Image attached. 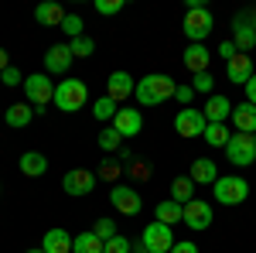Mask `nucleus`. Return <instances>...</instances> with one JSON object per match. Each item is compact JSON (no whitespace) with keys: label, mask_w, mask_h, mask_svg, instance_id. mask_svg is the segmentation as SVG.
I'll return each mask as SVG.
<instances>
[{"label":"nucleus","mask_w":256,"mask_h":253,"mask_svg":"<svg viewBox=\"0 0 256 253\" xmlns=\"http://www.w3.org/2000/svg\"><path fill=\"white\" fill-rule=\"evenodd\" d=\"M72 52H68V45H52L48 48V55H44V72L48 76H65L68 69H72Z\"/></svg>","instance_id":"nucleus-13"},{"label":"nucleus","mask_w":256,"mask_h":253,"mask_svg":"<svg viewBox=\"0 0 256 253\" xmlns=\"http://www.w3.org/2000/svg\"><path fill=\"white\" fill-rule=\"evenodd\" d=\"M62 188L68 195H76V198H82V195H89L96 188V175L86 171V168H72V171H65V178H62Z\"/></svg>","instance_id":"nucleus-11"},{"label":"nucleus","mask_w":256,"mask_h":253,"mask_svg":"<svg viewBox=\"0 0 256 253\" xmlns=\"http://www.w3.org/2000/svg\"><path fill=\"white\" fill-rule=\"evenodd\" d=\"M99 175H102V178H110V181H113V178L120 175V164H116V161H102V168H99Z\"/></svg>","instance_id":"nucleus-39"},{"label":"nucleus","mask_w":256,"mask_h":253,"mask_svg":"<svg viewBox=\"0 0 256 253\" xmlns=\"http://www.w3.org/2000/svg\"><path fill=\"white\" fill-rule=\"evenodd\" d=\"M68 52H72V59H89L92 52H96V41L92 38H76V41H68Z\"/></svg>","instance_id":"nucleus-30"},{"label":"nucleus","mask_w":256,"mask_h":253,"mask_svg":"<svg viewBox=\"0 0 256 253\" xmlns=\"http://www.w3.org/2000/svg\"><path fill=\"white\" fill-rule=\"evenodd\" d=\"M212 205L208 202H202V198H192L188 205H184V226H192V229H208L212 226Z\"/></svg>","instance_id":"nucleus-12"},{"label":"nucleus","mask_w":256,"mask_h":253,"mask_svg":"<svg viewBox=\"0 0 256 253\" xmlns=\"http://www.w3.org/2000/svg\"><path fill=\"white\" fill-rule=\"evenodd\" d=\"M0 192H4V185H0Z\"/></svg>","instance_id":"nucleus-46"},{"label":"nucleus","mask_w":256,"mask_h":253,"mask_svg":"<svg viewBox=\"0 0 256 253\" xmlns=\"http://www.w3.org/2000/svg\"><path fill=\"white\" fill-rule=\"evenodd\" d=\"M130 246H134V243H130V239H126V236H113V239H106V243H102V253H130Z\"/></svg>","instance_id":"nucleus-34"},{"label":"nucleus","mask_w":256,"mask_h":253,"mask_svg":"<svg viewBox=\"0 0 256 253\" xmlns=\"http://www.w3.org/2000/svg\"><path fill=\"white\" fill-rule=\"evenodd\" d=\"M34 21L44 24V28H62L65 11H62L58 4H38V7H34Z\"/></svg>","instance_id":"nucleus-25"},{"label":"nucleus","mask_w":256,"mask_h":253,"mask_svg":"<svg viewBox=\"0 0 256 253\" xmlns=\"http://www.w3.org/2000/svg\"><path fill=\"white\" fill-rule=\"evenodd\" d=\"M134 89H137V82H134L130 72H110V79H106V96L113 99V103L134 96Z\"/></svg>","instance_id":"nucleus-14"},{"label":"nucleus","mask_w":256,"mask_h":253,"mask_svg":"<svg viewBox=\"0 0 256 253\" xmlns=\"http://www.w3.org/2000/svg\"><path fill=\"white\" fill-rule=\"evenodd\" d=\"M232 123H236V134H256V106L253 103H239L232 106Z\"/></svg>","instance_id":"nucleus-20"},{"label":"nucleus","mask_w":256,"mask_h":253,"mask_svg":"<svg viewBox=\"0 0 256 253\" xmlns=\"http://www.w3.org/2000/svg\"><path fill=\"white\" fill-rule=\"evenodd\" d=\"M72 253H102V239H99L92 229H89V233H79L76 243H72Z\"/></svg>","instance_id":"nucleus-27"},{"label":"nucleus","mask_w":256,"mask_h":253,"mask_svg":"<svg viewBox=\"0 0 256 253\" xmlns=\"http://www.w3.org/2000/svg\"><path fill=\"white\" fill-rule=\"evenodd\" d=\"M62 31L68 35V41L82 38V18H79V14H65V21H62Z\"/></svg>","instance_id":"nucleus-32"},{"label":"nucleus","mask_w":256,"mask_h":253,"mask_svg":"<svg viewBox=\"0 0 256 253\" xmlns=\"http://www.w3.org/2000/svg\"><path fill=\"white\" fill-rule=\"evenodd\" d=\"M218 55H222V59L229 62V59H232V55H239V48H236V45H232V41H222V45H218Z\"/></svg>","instance_id":"nucleus-40"},{"label":"nucleus","mask_w":256,"mask_h":253,"mask_svg":"<svg viewBox=\"0 0 256 253\" xmlns=\"http://www.w3.org/2000/svg\"><path fill=\"white\" fill-rule=\"evenodd\" d=\"M216 188V202L218 205H239V202H246V195H250V181L242 175H218V181L212 185Z\"/></svg>","instance_id":"nucleus-5"},{"label":"nucleus","mask_w":256,"mask_h":253,"mask_svg":"<svg viewBox=\"0 0 256 253\" xmlns=\"http://www.w3.org/2000/svg\"><path fill=\"white\" fill-rule=\"evenodd\" d=\"M140 243L147 246V253H171V246H174V233H171V226H164V222L154 219V222L144 226Z\"/></svg>","instance_id":"nucleus-6"},{"label":"nucleus","mask_w":256,"mask_h":253,"mask_svg":"<svg viewBox=\"0 0 256 253\" xmlns=\"http://www.w3.org/2000/svg\"><path fill=\"white\" fill-rule=\"evenodd\" d=\"M154 219L164 222V226L184 222V205H178L174 198H164V202H158V209H154Z\"/></svg>","instance_id":"nucleus-23"},{"label":"nucleus","mask_w":256,"mask_h":253,"mask_svg":"<svg viewBox=\"0 0 256 253\" xmlns=\"http://www.w3.org/2000/svg\"><path fill=\"white\" fill-rule=\"evenodd\" d=\"M205 127H208V120H205L202 110H192V106L178 110V117H174L178 137H202V134H205Z\"/></svg>","instance_id":"nucleus-10"},{"label":"nucleus","mask_w":256,"mask_h":253,"mask_svg":"<svg viewBox=\"0 0 256 253\" xmlns=\"http://www.w3.org/2000/svg\"><path fill=\"white\" fill-rule=\"evenodd\" d=\"M92 233L106 243V239H113L116 236V226H113V219H96V226H92Z\"/></svg>","instance_id":"nucleus-35"},{"label":"nucleus","mask_w":256,"mask_h":253,"mask_svg":"<svg viewBox=\"0 0 256 253\" xmlns=\"http://www.w3.org/2000/svg\"><path fill=\"white\" fill-rule=\"evenodd\" d=\"M171 253H198V246L192 243V239H181V243H174V246H171Z\"/></svg>","instance_id":"nucleus-41"},{"label":"nucleus","mask_w":256,"mask_h":253,"mask_svg":"<svg viewBox=\"0 0 256 253\" xmlns=\"http://www.w3.org/2000/svg\"><path fill=\"white\" fill-rule=\"evenodd\" d=\"M242 89H246V103H253V106H256V72H253V79H250Z\"/></svg>","instance_id":"nucleus-42"},{"label":"nucleus","mask_w":256,"mask_h":253,"mask_svg":"<svg viewBox=\"0 0 256 253\" xmlns=\"http://www.w3.org/2000/svg\"><path fill=\"white\" fill-rule=\"evenodd\" d=\"M113 127L120 130V137H137L144 130V117H140V110H123L120 106V113L113 117Z\"/></svg>","instance_id":"nucleus-17"},{"label":"nucleus","mask_w":256,"mask_h":253,"mask_svg":"<svg viewBox=\"0 0 256 253\" xmlns=\"http://www.w3.org/2000/svg\"><path fill=\"white\" fill-rule=\"evenodd\" d=\"M4 69H10V55H7V52L0 48V72H4Z\"/></svg>","instance_id":"nucleus-44"},{"label":"nucleus","mask_w":256,"mask_h":253,"mask_svg":"<svg viewBox=\"0 0 256 253\" xmlns=\"http://www.w3.org/2000/svg\"><path fill=\"white\" fill-rule=\"evenodd\" d=\"M110 205H113L120 215H137L140 209H144V198H140V192L130 188V185H113V188H110Z\"/></svg>","instance_id":"nucleus-9"},{"label":"nucleus","mask_w":256,"mask_h":253,"mask_svg":"<svg viewBox=\"0 0 256 253\" xmlns=\"http://www.w3.org/2000/svg\"><path fill=\"white\" fill-rule=\"evenodd\" d=\"M202 137H205L208 147H226V144H229V130H226V123H208Z\"/></svg>","instance_id":"nucleus-28"},{"label":"nucleus","mask_w":256,"mask_h":253,"mask_svg":"<svg viewBox=\"0 0 256 253\" xmlns=\"http://www.w3.org/2000/svg\"><path fill=\"white\" fill-rule=\"evenodd\" d=\"M96 11L106 14V18H110V14H120V11H123V0H96Z\"/></svg>","instance_id":"nucleus-37"},{"label":"nucleus","mask_w":256,"mask_h":253,"mask_svg":"<svg viewBox=\"0 0 256 253\" xmlns=\"http://www.w3.org/2000/svg\"><path fill=\"white\" fill-rule=\"evenodd\" d=\"M174 89H178V82H174L171 76H164V72H154V76H144V79L137 82L134 96H137L140 106H160V103L174 99Z\"/></svg>","instance_id":"nucleus-1"},{"label":"nucleus","mask_w":256,"mask_h":253,"mask_svg":"<svg viewBox=\"0 0 256 253\" xmlns=\"http://www.w3.org/2000/svg\"><path fill=\"white\" fill-rule=\"evenodd\" d=\"M55 86L58 82H52L48 72H34V76H24V96L28 103L34 106V113H41L48 103H55Z\"/></svg>","instance_id":"nucleus-2"},{"label":"nucleus","mask_w":256,"mask_h":253,"mask_svg":"<svg viewBox=\"0 0 256 253\" xmlns=\"http://www.w3.org/2000/svg\"><path fill=\"white\" fill-rule=\"evenodd\" d=\"M0 82H4L7 89H10V86H24V76H20L18 65H10V69H4V72H0Z\"/></svg>","instance_id":"nucleus-36"},{"label":"nucleus","mask_w":256,"mask_h":253,"mask_svg":"<svg viewBox=\"0 0 256 253\" xmlns=\"http://www.w3.org/2000/svg\"><path fill=\"white\" fill-rule=\"evenodd\" d=\"M130 171H134L137 178H150V164H144V161H137V164H134Z\"/></svg>","instance_id":"nucleus-43"},{"label":"nucleus","mask_w":256,"mask_h":253,"mask_svg":"<svg viewBox=\"0 0 256 253\" xmlns=\"http://www.w3.org/2000/svg\"><path fill=\"white\" fill-rule=\"evenodd\" d=\"M212 86H216L212 72H198V76H192V89H195V93H205V96H212Z\"/></svg>","instance_id":"nucleus-33"},{"label":"nucleus","mask_w":256,"mask_h":253,"mask_svg":"<svg viewBox=\"0 0 256 253\" xmlns=\"http://www.w3.org/2000/svg\"><path fill=\"white\" fill-rule=\"evenodd\" d=\"M86 99H89V86L82 82V79H62L58 86H55V106L65 110V113H76L86 106Z\"/></svg>","instance_id":"nucleus-3"},{"label":"nucleus","mask_w":256,"mask_h":253,"mask_svg":"<svg viewBox=\"0 0 256 253\" xmlns=\"http://www.w3.org/2000/svg\"><path fill=\"white\" fill-rule=\"evenodd\" d=\"M253 140H256V134H253Z\"/></svg>","instance_id":"nucleus-47"},{"label":"nucleus","mask_w":256,"mask_h":253,"mask_svg":"<svg viewBox=\"0 0 256 253\" xmlns=\"http://www.w3.org/2000/svg\"><path fill=\"white\" fill-rule=\"evenodd\" d=\"M226 154H229V164H236V168H250L256 161V140L250 134H236L229 137V144H226Z\"/></svg>","instance_id":"nucleus-8"},{"label":"nucleus","mask_w":256,"mask_h":253,"mask_svg":"<svg viewBox=\"0 0 256 253\" xmlns=\"http://www.w3.org/2000/svg\"><path fill=\"white\" fill-rule=\"evenodd\" d=\"M31 120H34V106H31L28 99H24V103H14V106L4 113V123H7V127H28Z\"/></svg>","instance_id":"nucleus-24"},{"label":"nucleus","mask_w":256,"mask_h":253,"mask_svg":"<svg viewBox=\"0 0 256 253\" xmlns=\"http://www.w3.org/2000/svg\"><path fill=\"white\" fill-rule=\"evenodd\" d=\"M18 168H20V175H28V178H41L48 171V157L38 154V151H24L20 161H18Z\"/></svg>","instance_id":"nucleus-22"},{"label":"nucleus","mask_w":256,"mask_h":253,"mask_svg":"<svg viewBox=\"0 0 256 253\" xmlns=\"http://www.w3.org/2000/svg\"><path fill=\"white\" fill-rule=\"evenodd\" d=\"M202 113H205V120H208V123H226V120L232 117V103H229V96H218V93H212V96L205 99Z\"/></svg>","instance_id":"nucleus-15"},{"label":"nucleus","mask_w":256,"mask_h":253,"mask_svg":"<svg viewBox=\"0 0 256 253\" xmlns=\"http://www.w3.org/2000/svg\"><path fill=\"white\" fill-rule=\"evenodd\" d=\"M72 243H76V236H68L62 226H55V229H48V233H44L41 250H44V253H72Z\"/></svg>","instance_id":"nucleus-19"},{"label":"nucleus","mask_w":256,"mask_h":253,"mask_svg":"<svg viewBox=\"0 0 256 253\" xmlns=\"http://www.w3.org/2000/svg\"><path fill=\"white\" fill-rule=\"evenodd\" d=\"M232 45H236L242 55L256 48V14L253 11L236 14V21H232Z\"/></svg>","instance_id":"nucleus-7"},{"label":"nucleus","mask_w":256,"mask_h":253,"mask_svg":"<svg viewBox=\"0 0 256 253\" xmlns=\"http://www.w3.org/2000/svg\"><path fill=\"white\" fill-rule=\"evenodd\" d=\"M181 28H184V35L192 38V45H205V38H208L212 28H216V18H212L208 7H188Z\"/></svg>","instance_id":"nucleus-4"},{"label":"nucleus","mask_w":256,"mask_h":253,"mask_svg":"<svg viewBox=\"0 0 256 253\" xmlns=\"http://www.w3.org/2000/svg\"><path fill=\"white\" fill-rule=\"evenodd\" d=\"M120 144H123V137H120V130L110 123L106 130H99V147L102 151H120Z\"/></svg>","instance_id":"nucleus-31"},{"label":"nucleus","mask_w":256,"mask_h":253,"mask_svg":"<svg viewBox=\"0 0 256 253\" xmlns=\"http://www.w3.org/2000/svg\"><path fill=\"white\" fill-rule=\"evenodd\" d=\"M174 99L181 103V106H188V103L195 99V89H192V86H178V89H174Z\"/></svg>","instance_id":"nucleus-38"},{"label":"nucleus","mask_w":256,"mask_h":253,"mask_svg":"<svg viewBox=\"0 0 256 253\" xmlns=\"http://www.w3.org/2000/svg\"><path fill=\"white\" fill-rule=\"evenodd\" d=\"M28 253H44V250H41V246H34V250H28Z\"/></svg>","instance_id":"nucleus-45"},{"label":"nucleus","mask_w":256,"mask_h":253,"mask_svg":"<svg viewBox=\"0 0 256 253\" xmlns=\"http://www.w3.org/2000/svg\"><path fill=\"white\" fill-rule=\"evenodd\" d=\"M171 198H174L178 205H188L192 198H195V181L184 175V178H174L171 181Z\"/></svg>","instance_id":"nucleus-26"},{"label":"nucleus","mask_w":256,"mask_h":253,"mask_svg":"<svg viewBox=\"0 0 256 253\" xmlns=\"http://www.w3.org/2000/svg\"><path fill=\"white\" fill-rule=\"evenodd\" d=\"M188 178L195 181V185H216L218 181V168L212 157H198L195 164H192V171H188Z\"/></svg>","instance_id":"nucleus-21"},{"label":"nucleus","mask_w":256,"mask_h":253,"mask_svg":"<svg viewBox=\"0 0 256 253\" xmlns=\"http://www.w3.org/2000/svg\"><path fill=\"white\" fill-rule=\"evenodd\" d=\"M181 62H184V69H188L192 76H198V72H208L212 52H208L205 45H188V48H184V55H181Z\"/></svg>","instance_id":"nucleus-16"},{"label":"nucleus","mask_w":256,"mask_h":253,"mask_svg":"<svg viewBox=\"0 0 256 253\" xmlns=\"http://www.w3.org/2000/svg\"><path fill=\"white\" fill-rule=\"evenodd\" d=\"M226 72H229V82H236V86H246L250 79H253V62L250 55H232V59L226 62Z\"/></svg>","instance_id":"nucleus-18"},{"label":"nucleus","mask_w":256,"mask_h":253,"mask_svg":"<svg viewBox=\"0 0 256 253\" xmlns=\"http://www.w3.org/2000/svg\"><path fill=\"white\" fill-rule=\"evenodd\" d=\"M92 113H96V120H110V123H113V117L120 113V103H113L110 96H99L96 103H92Z\"/></svg>","instance_id":"nucleus-29"}]
</instances>
